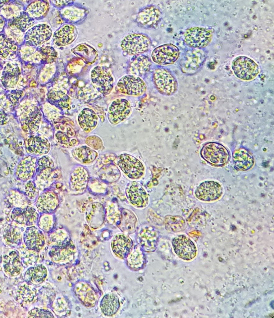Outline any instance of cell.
I'll use <instances>...</instances> for the list:
<instances>
[{"label": "cell", "instance_id": "cell-14", "mask_svg": "<svg viewBox=\"0 0 274 318\" xmlns=\"http://www.w3.org/2000/svg\"><path fill=\"white\" fill-rule=\"evenodd\" d=\"M160 13L159 10L153 7H147L140 12L138 20L141 24L148 27L154 25L159 20Z\"/></svg>", "mask_w": 274, "mask_h": 318}, {"label": "cell", "instance_id": "cell-12", "mask_svg": "<svg viewBox=\"0 0 274 318\" xmlns=\"http://www.w3.org/2000/svg\"><path fill=\"white\" fill-rule=\"evenodd\" d=\"M130 106L126 99L116 100L113 102L109 109V118L112 123H117L124 119L130 113Z\"/></svg>", "mask_w": 274, "mask_h": 318}, {"label": "cell", "instance_id": "cell-17", "mask_svg": "<svg viewBox=\"0 0 274 318\" xmlns=\"http://www.w3.org/2000/svg\"><path fill=\"white\" fill-rule=\"evenodd\" d=\"M95 113L91 109H85L80 114L78 120L80 125L85 130L94 127L97 122Z\"/></svg>", "mask_w": 274, "mask_h": 318}, {"label": "cell", "instance_id": "cell-9", "mask_svg": "<svg viewBox=\"0 0 274 318\" xmlns=\"http://www.w3.org/2000/svg\"><path fill=\"white\" fill-rule=\"evenodd\" d=\"M118 86L122 93L130 95H139L146 89L144 82L139 78L132 75L126 76L119 81Z\"/></svg>", "mask_w": 274, "mask_h": 318}, {"label": "cell", "instance_id": "cell-20", "mask_svg": "<svg viewBox=\"0 0 274 318\" xmlns=\"http://www.w3.org/2000/svg\"><path fill=\"white\" fill-rule=\"evenodd\" d=\"M198 52H193L190 55V58H189L185 64V67L190 70H193L197 69L199 66L201 60L199 58V55L197 54Z\"/></svg>", "mask_w": 274, "mask_h": 318}, {"label": "cell", "instance_id": "cell-16", "mask_svg": "<svg viewBox=\"0 0 274 318\" xmlns=\"http://www.w3.org/2000/svg\"><path fill=\"white\" fill-rule=\"evenodd\" d=\"M120 304L118 298L113 294L105 295L102 300L101 307L105 315L112 316L118 310Z\"/></svg>", "mask_w": 274, "mask_h": 318}, {"label": "cell", "instance_id": "cell-8", "mask_svg": "<svg viewBox=\"0 0 274 318\" xmlns=\"http://www.w3.org/2000/svg\"><path fill=\"white\" fill-rule=\"evenodd\" d=\"M179 53L176 47L171 44H166L155 49L152 56L156 62L165 65L174 62L178 58Z\"/></svg>", "mask_w": 274, "mask_h": 318}, {"label": "cell", "instance_id": "cell-6", "mask_svg": "<svg viewBox=\"0 0 274 318\" xmlns=\"http://www.w3.org/2000/svg\"><path fill=\"white\" fill-rule=\"evenodd\" d=\"M172 244L175 252L184 260H190L196 255V249L194 243L185 235H180L175 238Z\"/></svg>", "mask_w": 274, "mask_h": 318}, {"label": "cell", "instance_id": "cell-21", "mask_svg": "<svg viewBox=\"0 0 274 318\" xmlns=\"http://www.w3.org/2000/svg\"><path fill=\"white\" fill-rule=\"evenodd\" d=\"M149 61L148 58L143 56L138 57L131 63L132 66L135 69H142L144 68L147 70L149 65Z\"/></svg>", "mask_w": 274, "mask_h": 318}, {"label": "cell", "instance_id": "cell-1", "mask_svg": "<svg viewBox=\"0 0 274 318\" xmlns=\"http://www.w3.org/2000/svg\"><path fill=\"white\" fill-rule=\"evenodd\" d=\"M201 154L206 160L216 165H224L229 158L227 149L222 145L216 143H209L205 145L202 149Z\"/></svg>", "mask_w": 274, "mask_h": 318}, {"label": "cell", "instance_id": "cell-18", "mask_svg": "<svg viewBox=\"0 0 274 318\" xmlns=\"http://www.w3.org/2000/svg\"><path fill=\"white\" fill-rule=\"evenodd\" d=\"M165 221L166 227L174 232L182 231L185 227V220L179 216H167L165 217Z\"/></svg>", "mask_w": 274, "mask_h": 318}, {"label": "cell", "instance_id": "cell-3", "mask_svg": "<svg viewBox=\"0 0 274 318\" xmlns=\"http://www.w3.org/2000/svg\"><path fill=\"white\" fill-rule=\"evenodd\" d=\"M153 79L157 89L161 93L170 95L176 90L177 84L175 79L165 69L156 70L153 74Z\"/></svg>", "mask_w": 274, "mask_h": 318}, {"label": "cell", "instance_id": "cell-11", "mask_svg": "<svg viewBox=\"0 0 274 318\" xmlns=\"http://www.w3.org/2000/svg\"><path fill=\"white\" fill-rule=\"evenodd\" d=\"M92 79L102 93L107 94L112 89V78L110 74L104 69L99 67L95 68L92 72Z\"/></svg>", "mask_w": 274, "mask_h": 318}, {"label": "cell", "instance_id": "cell-2", "mask_svg": "<svg viewBox=\"0 0 274 318\" xmlns=\"http://www.w3.org/2000/svg\"><path fill=\"white\" fill-rule=\"evenodd\" d=\"M232 68L237 76L244 80L253 79L259 72L258 66L250 59L244 56L236 58L233 62Z\"/></svg>", "mask_w": 274, "mask_h": 318}, {"label": "cell", "instance_id": "cell-5", "mask_svg": "<svg viewBox=\"0 0 274 318\" xmlns=\"http://www.w3.org/2000/svg\"><path fill=\"white\" fill-rule=\"evenodd\" d=\"M212 36V33L209 30L202 28H192L187 30L185 40L190 47L203 48L210 43Z\"/></svg>", "mask_w": 274, "mask_h": 318}, {"label": "cell", "instance_id": "cell-4", "mask_svg": "<svg viewBox=\"0 0 274 318\" xmlns=\"http://www.w3.org/2000/svg\"><path fill=\"white\" fill-rule=\"evenodd\" d=\"M149 39L140 34H133L127 36L122 41L123 50L130 55L141 53L146 51L150 44Z\"/></svg>", "mask_w": 274, "mask_h": 318}, {"label": "cell", "instance_id": "cell-7", "mask_svg": "<svg viewBox=\"0 0 274 318\" xmlns=\"http://www.w3.org/2000/svg\"><path fill=\"white\" fill-rule=\"evenodd\" d=\"M118 163L122 170L130 178L137 179L143 174L142 164L132 156L127 154L121 155Z\"/></svg>", "mask_w": 274, "mask_h": 318}, {"label": "cell", "instance_id": "cell-10", "mask_svg": "<svg viewBox=\"0 0 274 318\" xmlns=\"http://www.w3.org/2000/svg\"><path fill=\"white\" fill-rule=\"evenodd\" d=\"M220 185L214 181L203 183L197 188L195 192L196 197L199 199L205 201L216 200L222 194Z\"/></svg>", "mask_w": 274, "mask_h": 318}, {"label": "cell", "instance_id": "cell-13", "mask_svg": "<svg viewBox=\"0 0 274 318\" xmlns=\"http://www.w3.org/2000/svg\"><path fill=\"white\" fill-rule=\"evenodd\" d=\"M233 160L235 167L241 170L250 169L254 163V158L247 149L241 148L235 151L233 155Z\"/></svg>", "mask_w": 274, "mask_h": 318}, {"label": "cell", "instance_id": "cell-15", "mask_svg": "<svg viewBox=\"0 0 274 318\" xmlns=\"http://www.w3.org/2000/svg\"><path fill=\"white\" fill-rule=\"evenodd\" d=\"M132 245V242L129 238L120 235L116 237L112 243V248L116 254L125 257L130 253Z\"/></svg>", "mask_w": 274, "mask_h": 318}, {"label": "cell", "instance_id": "cell-19", "mask_svg": "<svg viewBox=\"0 0 274 318\" xmlns=\"http://www.w3.org/2000/svg\"><path fill=\"white\" fill-rule=\"evenodd\" d=\"M129 193L130 201L135 205L139 206L142 205L147 200L146 194L145 191L137 186H132Z\"/></svg>", "mask_w": 274, "mask_h": 318}]
</instances>
